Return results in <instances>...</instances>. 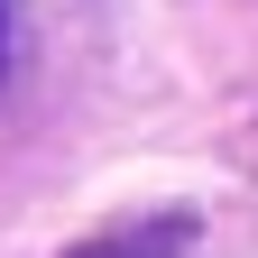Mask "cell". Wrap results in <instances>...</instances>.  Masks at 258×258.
Returning <instances> with one entry per match:
<instances>
[{
	"label": "cell",
	"mask_w": 258,
	"mask_h": 258,
	"mask_svg": "<svg viewBox=\"0 0 258 258\" xmlns=\"http://www.w3.org/2000/svg\"><path fill=\"white\" fill-rule=\"evenodd\" d=\"M184 249H194V212H148V221H120V231H92L64 258H184Z\"/></svg>",
	"instance_id": "6da1fadb"
},
{
	"label": "cell",
	"mask_w": 258,
	"mask_h": 258,
	"mask_svg": "<svg viewBox=\"0 0 258 258\" xmlns=\"http://www.w3.org/2000/svg\"><path fill=\"white\" fill-rule=\"evenodd\" d=\"M0 64H10V0H0Z\"/></svg>",
	"instance_id": "7a4b0ae2"
}]
</instances>
